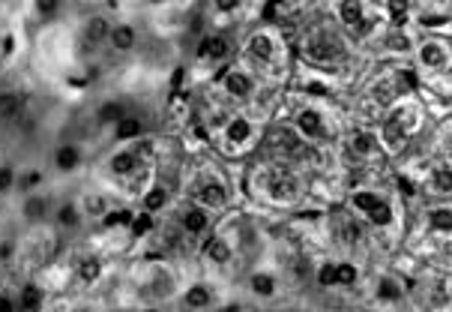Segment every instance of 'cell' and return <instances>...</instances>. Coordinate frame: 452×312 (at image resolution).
I'll return each mask as SVG.
<instances>
[{
    "mask_svg": "<svg viewBox=\"0 0 452 312\" xmlns=\"http://www.w3.org/2000/svg\"><path fill=\"white\" fill-rule=\"evenodd\" d=\"M350 207H357L359 214H363L368 222H375V226H390L392 222V207L387 198H380L375 193H366V189H359V193L350 195Z\"/></svg>",
    "mask_w": 452,
    "mask_h": 312,
    "instance_id": "obj_1",
    "label": "cell"
},
{
    "mask_svg": "<svg viewBox=\"0 0 452 312\" xmlns=\"http://www.w3.org/2000/svg\"><path fill=\"white\" fill-rule=\"evenodd\" d=\"M293 124H297V132H300L303 138H312V141H324L326 138V124H324L321 111L303 108V111H297Z\"/></svg>",
    "mask_w": 452,
    "mask_h": 312,
    "instance_id": "obj_2",
    "label": "cell"
},
{
    "mask_svg": "<svg viewBox=\"0 0 452 312\" xmlns=\"http://www.w3.org/2000/svg\"><path fill=\"white\" fill-rule=\"evenodd\" d=\"M222 87H225V93L234 99H248L255 93V78L246 70H228L222 78Z\"/></svg>",
    "mask_w": 452,
    "mask_h": 312,
    "instance_id": "obj_3",
    "label": "cell"
},
{
    "mask_svg": "<svg viewBox=\"0 0 452 312\" xmlns=\"http://www.w3.org/2000/svg\"><path fill=\"white\" fill-rule=\"evenodd\" d=\"M416 60H420V66H425V70H444V66L449 63V48L444 46V42L428 39L416 48Z\"/></svg>",
    "mask_w": 452,
    "mask_h": 312,
    "instance_id": "obj_4",
    "label": "cell"
},
{
    "mask_svg": "<svg viewBox=\"0 0 452 312\" xmlns=\"http://www.w3.org/2000/svg\"><path fill=\"white\" fill-rule=\"evenodd\" d=\"M108 46L120 51V54H129L135 51V46H138V30H135L132 25H111V33H108Z\"/></svg>",
    "mask_w": 452,
    "mask_h": 312,
    "instance_id": "obj_5",
    "label": "cell"
},
{
    "mask_svg": "<svg viewBox=\"0 0 452 312\" xmlns=\"http://www.w3.org/2000/svg\"><path fill=\"white\" fill-rule=\"evenodd\" d=\"M225 204H228V189H225L222 183H216V181L201 183V189H198V207H204V210H222Z\"/></svg>",
    "mask_w": 452,
    "mask_h": 312,
    "instance_id": "obj_6",
    "label": "cell"
},
{
    "mask_svg": "<svg viewBox=\"0 0 452 312\" xmlns=\"http://www.w3.org/2000/svg\"><path fill=\"white\" fill-rule=\"evenodd\" d=\"M138 162H141V156H138L135 148L132 150H117L108 160V169H111V174H117V177H129V174L138 171Z\"/></svg>",
    "mask_w": 452,
    "mask_h": 312,
    "instance_id": "obj_7",
    "label": "cell"
},
{
    "mask_svg": "<svg viewBox=\"0 0 452 312\" xmlns=\"http://www.w3.org/2000/svg\"><path fill=\"white\" fill-rule=\"evenodd\" d=\"M228 54V39L219 37V33H207L198 42V58L201 60H222Z\"/></svg>",
    "mask_w": 452,
    "mask_h": 312,
    "instance_id": "obj_8",
    "label": "cell"
},
{
    "mask_svg": "<svg viewBox=\"0 0 452 312\" xmlns=\"http://www.w3.org/2000/svg\"><path fill=\"white\" fill-rule=\"evenodd\" d=\"M180 226H183L186 234H204L210 228V214L204 207L195 204V207H189V210L180 214Z\"/></svg>",
    "mask_w": 452,
    "mask_h": 312,
    "instance_id": "obj_9",
    "label": "cell"
},
{
    "mask_svg": "<svg viewBox=\"0 0 452 312\" xmlns=\"http://www.w3.org/2000/svg\"><path fill=\"white\" fill-rule=\"evenodd\" d=\"M309 54L318 63H335L338 58H342V48H338V42L333 37H321V39H312Z\"/></svg>",
    "mask_w": 452,
    "mask_h": 312,
    "instance_id": "obj_10",
    "label": "cell"
},
{
    "mask_svg": "<svg viewBox=\"0 0 452 312\" xmlns=\"http://www.w3.org/2000/svg\"><path fill=\"white\" fill-rule=\"evenodd\" d=\"M338 18L342 25L350 30H366L368 27V15L363 4H338Z\"/></svg>",
    "mask_w": 452,
    "mask_h": 312,
    "instance_id": "obj_11",
    "label": "cell"
},
{
    "mask_svg": "<svg viewBox=\"0 0 452 312\" xmlns=\"http://www.w3.org/2000/svg\"><path fill=\"white\" fill-rule=\"evenodd\" d=\"M51 162H54V169H58V171L69 174V171H75L78 165H81V150H78L75 144H60V148L54 150Z\"/></svg>",
    "mask_w": 452,
    "mask_h": 312,
    "instance_id": "obj_12",
    "label": "cell"
},
{
    "mask_svg": "<svg viewBox=\"0 0 452 312\" xmlns=\"http://www.w3.org/2000/svg\"><path fill=\"white\" fill-rule=\"evenodd\" d=\"M108 33H111V21L105 15H90L87 25H84V39L90 46H102L108 42Z\"/></svg>",
    "mask_w": 452,
    "mask_h": 312,
    "instance_id": "obj_13",
    "label": "cell"
},
{
    "mask_svg": "<svg viewBox=\"0 0 452 312\" xmlns=\"http://www.w3.org/2000/svg\"><path fill=\"white\" fill-rule=\"evenodd\" d=\"M225 136H228L231 144H248L255 138V124L246 117H234V120H228V126H225Z\"/></svg>",
    "mask_w": 452,
    "mask_h": 312,
    "instance_id": "obj_14",
    "label": "cell"
},
{
    "mask_svg": "<svg viewBox=\"0 0 452 312\" xmlns=\"http://www.w3.org/2000/svg\"><path fill=\"white\" fill-rule=\"evenodd\" d=\"M248 288H252L255 297H273L279 292V280L267 271H255L252 276H248Z\"/></svg>",
    "mask_w": 452,
    "mask_h": 312,
    "instance_id": "obj_15",
    "label": "cell"
},
{
    "mask_svg": "<svg viewBox=\"0 0 452 312\" xmlns=\"http://www.w3.org/2000/svg\"><path fill=\"white\" fill-rule=\"evenodd\" d=\"M248 51H252V58L255 60H270L276 54V39H273V33H255L252 39H248Z\"/></svg>",
    "mask_w": 452,
    "mask_h": 312,
    "instance_id": "obj_16",
    "label": "cell"
},
{
    "mask_svg": "<svg viewBox=\"0 0 452 312\" xmlns=\"http://www.w3.org/2000/svg\"><path fill=\"white\" fill-rule=\"evenodd\" d=\"M141 132H144V120L135 117V115L120 117L114 124V138L117 141H135V138H141Z\"/></svg>",
    "mask_w": 452,
    "mask_h": 312,
    "instance_id": "obj_17",
    "label": "cell"
},
{
    "mask_svg": "<svg viewBox=\"0 0 452 312\" xmlns=\"http://www.w3.org/2000/svg\"><path fill=\"white\" fill-rule=\"evenodd\" d=\"M204 259L213 264H228L231 261V243L225 238H207L204 240Z\"/></svg>",
    "mask_w": 452,
    "mask_h": 312,
    "instance_id": "obj_18",
    "label": "cell"
},
{
    "mask_svg": "<svg viewBox=\"0 0 452 312\" xmlns=\"http://www.w3.org/2000/svg\"><path fill=\"white\" fill-rule=\"evenodd\" d=\"M183 304L189 309H207L213 304V292H210V285L204 282H195V285H189L186 288V294H183Z\"/></svg>",
    "mask_w": 452,
    "mask_h": 312,
    "instance_id": "obj_19",
    "label": "cell"
},
{
    "mask_svg": "<svg viewBox=\"0 0 452 312\" xmlns=\"http://www.w3.org/2000/svg\"><path fill=\"white\" fill-rule=\"evenodd\" d=\"M78 210L81 214H87V216H96V219H102L108 210H111V204H108V198L105 195H99V193H87L84 198H81V204H78Z\"/></svg>",
    "mask_w": 452,
    "mask_h": 312,
    "instance_id": "obj_20",
    "label": "cell"
},
{
    "mask_svg": "<svg viewBox=\"0 0 452 312\" xmlns=\"http://www.w3.org/2000/svg\"><path fill=\"white\" fill-rule=\"evenodd\" d=\"M21 214H25V219L27 222H39V219H45L48 216V198L45 195H27L25 198V207H21Z\"/></svg>",
    "mask_w": 452,
    "mask_h": 312,
    "instance_id": "obj_21",
    "label": "cell"
},
{
    "mask_svg": "<svg viewBox=\"0 0 452 312\" xmlns=\"http://www.w3.org/2000/svg\"><path fill=\"white\" fill-rule=\"evenodd\" d=\"M168 204V189L165 186H150L144 193V198H141V207H144V214H156V210H162Z\"/></svg>",
    "mask_w": 452,
    "mask_h": 312,
    "instance_id": "obj_22",
    "label": "cell"
},
{
    "mask_svg": "<svg viewBox=\"0 0 452 312\" xmlns=\"http://www.w3.org/2000/svg\"><path fill=\"white\" fill-rule=\"evenodd\" d=\"M378 148V138L371 136V132L366 129H357L354 136H350V153H357V156H371Z\"/></svg>",
    "mask_w": 452,
    "mask_h": 312,
    "instance_id": "obj_23",
    "label": "cell"
},
{
    "mask_svg": "<svg viewBox=\"0 0 452 312\" xmlns=\"http://www.w3.org/2000/svg\"><path fill=\"white\" fill-rule=\"evenodd\" d=\"M102 276V261L96 255H87V259L78 261V280L81 282H96Z\"/></svg>",
    "mask_w": 452,
    "mask_h": 312,
    "instance_id": "obj_24",
    "label": "cell"
},
{
    "mask_svg": "<svg viewBox=\"0 0 452 312\" xmlns=\"http://www.w3.org/2000/svg\"><path fill=\"white\" fill-rule=\"evenodd\" d=\"M42 288L36 285V282H30V285H25L21 288V297H18V304H21V309H27V312H36L39 306H42Z\"/></svg>",
    "mask_w": 452,
    "mask_h": 312,
    "instance_id": "obj_25",
    "label": "cell"
},
{
    "mask_svg": "<svg viewBox=\"0 0 452 312\" xmlns=\"http://www.w3.org/2000/svg\"><path fill=\"white\" fill-rule=\"evenodd\" d=\"M359 280V267L357 264H350V261H335V285H357Z\"/></svg>",
    "mask_w": 452,
    "mask_h": 312,
    "instance_id": "obj_26",
    "label": "cell"
},
{
    "mask_svg": "<svg viewBox=\"0 0 452 312\" xmlns=\"http://www.w3.org/2000/svg\"><path fill=\"white\" fill-rule=\"evenodd\" d=\"M21 111H25V103H21V96H6V93H4V103H0V120L13 124V120L21 117Z\"/></svg>",
    "mask_w": 452,
    "mask_h": 312,
    "instance_id": "obj_27",
    "label": "cell"
},
{
    "mask_svg": "<svg viewBox=\"0 0 452 312\" xmlns=\"http://www.w3.org/2000/svg\"><path fill=\"white\" fill-rule=\"evenodd\" d=\"M45 181V174L39 171V169H30V171H25V174H18V181H15V186L21 189V193H27V195H33L39 189V183Z\"/></svg>",
    "mask_w": 452,
    "mask_h": 312,
    "instance_id": "obj_28",
    "label": "cell"
},
{
    "mask_svg": "<svg viewBox=\"0 0 452 312\" xmlns=\"http://www.w3.org/2000/svg\"><path fill=\"white\" fill-rule=\"evenodd\" d=\"M58 222L60 226H66V228H75L78 222H81V210H78V204H72V202H66V204H60L58 207Z\"/></svg>",
    "mask_w": 452,
    "mask_h": 312,
    "instance_id": "obj_29",
    "label": "cell"
},
{
    "mask_svg": "<svg viewBox=\"0 0 452 312\" xmlns=\"http://www.w3.org/2000/svg\"><path fill=\"white\" fill-rule=\"evenodd\" d=\"M129 231L135 234V238H144V234H150V231H153V214H144V210H138V214H132Z\"/></svg>",
    "mask_w": 452,
    "mask_h": 312,
    "instance_id": "obj_30",
    "label": "cell"
},
{
    "mask_svg": "<svg viewBox=\"0 0 452 312\" xmlns=\"http://www.w3.org/2000/svg\"><path fill=\"white\" fill-rule=\"evenodd\" d=\"M120 117H126V111H123V105L114 103V99H111V103H102V105H99V120H102V124H117Z\"/></svg>",
    "mask_w": 452,
    "mask_h": 312,
    "instance_id": "obj_31",
    "label": "cell"
},
{
    "mask_svg": "<svg viewBox=\"0 0 452 312\" xmlns=\"http://www.w3.org/2000/svg\"><path fill=\"white\" fill-rule=\"evenodd\" d=\"M428 222H432V228H434V231H449V226H452V214H449V207H434L432 214H428Z\"/></svg>",
    "mask_w": 452,
    "mask_h": 312,
    "instance_id": "obj_32",
    "label": "cell"
},
{
    "mask_svg": "<svg viewBox=\"0 0 452 312\" xmlns=\"http://www.w3.org/2000/svg\"><path fill=\"white\" fill-rule=\"evenodd\" d=\"M15 181H18V174H15L13 165H0V195L13 193V189H15Z\"/></svg>",
    "mask_w": 452,
    "mask_h": 312,
    "instance_id": "obj_33",
    "label": "cell"
},
{
    "mask_svg": "<svg viewBox=\"0 0 452 312\" xmlns=\"http://www.w3.org/2000/svg\"><path fill=\"white\" fill-rule=\"evenodd\" d=\"M273 198H281V202H288V198H293V193H297V189H293V183L288 181V177H276L273 181Z\"/></svg>",
    "mask_w": 452,
    "mask_h": 312,
    "instance_id": "obj_34",
    "label": "cell"
},
{
    "mask_svg": "<svg viewBox=\"0 0 452 312\" xmlns=\"http://www.w3.org/2000/svg\"><path fill=\"white\" fill-rule=\"evenodd\" d=\"M378 297L380 300H399L401 297L399 282H392V280H387V276H383V280L378 282Z\"/></svg>",
    "mask_w": 452,
    "mask_h": 312,
    "instance_id": "obj_35",
    "label": "cell"
},
{
    "mask_svg": "<svg viewBox=\"0 0 452 312\" xmlns=\"http://www.w3.org/2000/svg\"><path fill=\"white\" fill-rule=\"evenodd\" d=\"M102 222L108 228H117V226H129L132 222V214L129 210H108V214L102 216Z\"/></svg>",
    "mask_w": 452,
    "mask_h": 312,
    "instance_id": "obj_36",
    "label": "cell"
},
{
    "mask_svg": "<svg viewBox=\"0 0 452 312\" xmlns=\"http://www.w3.org/2000/svg\"><path fill=\"white\" fill-rule=\"evenodd\" d=\"M318 282L324 288H335V264L333 261H326V264L318 267Z\"/></svg>",
    "mask_w": 452,
    "mask_h": 312,
    "instance_id": "obj_37",
    "label": "cell"
},
{
    "mask_svg": "<svg viewBox=\"0 0 452 312\" xmlns=\"http://www.w3.org/2000/svg\"><path fill=\"white\" fill-rule=\"evenodd\" d=\"M60 13V4H54V0H39L36 4V15L39 18H54Z\"/></svg>",
    "mask_w": 452,
    "mask_h": 312,
    "instance_id": "obj_38",
    "label": "cell"
},
{
    "mask_svg": "<svg viewBox=\"0 0 452 312\" xmlns=\"http://www.w3.org/2000/svg\"><path fill=\"white\" fill-rule=\"evenodd\" d=\"M390 48H395V51H408L411 42H408V37H404V33H392V37H390Z\"/></svg>",
    "mask_w": 452,
    "mask_h": 312,
    "instance_id": "obj_39",
    "label": "cell"
},
{
    "mask_svg": "<svg viewBox=\"0 0 452 312\" xmlns=\"http://www.w3.org/2000/svg\"><path fill=\"white\" fill-rule=\"evenodd\" d=\"M345 240H350V243L359 240V226L357 222H345Z\"/></svg>",
    "mask_w": 452,
    "mask_h": 312,
    "instance_id": "obj_40",
    "label": "cell"
},
{
    "mask_svg": "<svg viewBox=\"0 0 452 312\" xmlns=\"http://www.w3.org/2000/svg\"><path fill=\"white\" fill-rule=\"evenodd\" d=\"M0 312H15V300L6 297V294H0Z\"/></svg>",
    "mask_w": 452,
    "mask_h": 312,
    "instance_id": "obj_41",
    "label": "cell"
},
{
    "mask_svg": "<svg viewBox=\"0 0 452 312\" xmlns=\"http://www.w3.org/2000/svg\"><path fill=\"white\" fill-rule=\"evenodd\" d=\"M237 6H240V4H234V0H222V4H216L219 13H234Z\"/></svg>",
    "mask_w": 452,
    "mask_h": 312,
    "instance_id": "obj_42",
    "label": "cell"
},
{
    "mask_svg": "<svg viewBox=\"0 0 452 312\" xmlns=\"http://www.w3.org/2000/svg\"><path fill=\"white\" fill-rule=\"evenodd\" d=\"M9 252H13V247H9V243H6V247H0V259L6 261V259H9Z\"/></svg>",
    "mask_w": 452,
    "mask_h": 312,
    "instance_id": "obj_43",
    "label": "cell"
},
{
    "mask_svg": "<svg viewBox=\"0 0 452 312\" xmlns=\"http://www.w3.org/2000/svg\"><path fill=\"white\" fill-rule=\"evenodd\" d=\"M0 103H4V91H0Z\"/></svg>",
    "mask_w": 452,
    "mask_h": 312,
    "instance_id": "obj_44",
    "label": "cell"
}]
</instances>
